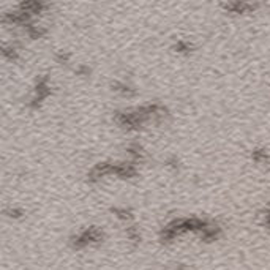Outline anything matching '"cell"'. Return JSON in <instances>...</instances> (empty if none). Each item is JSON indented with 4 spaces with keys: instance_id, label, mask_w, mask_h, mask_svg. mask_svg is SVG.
<instances>
[{
    "instance_id": "13",
    "label": "cell",
    "mask_w": 270,
    "mask_h": 270,
    "mask_svg": "<svg viewBox=\"0 0 270 270\" xmlns=\"http://www.w3.org/2000/svg\"><path fill=\"white\" fill-rule=\"evenodd\" d=\"M5 213L10 218H21L24 215V210L22 209H6Z\"/></svg>"
},
{
    "instance_id": "8",
    "label": "cell",
    "mask_w": 270,
    "mask_h": 270,
    "mask_svg": "<svg viewBox=\"0 0 270 270\" xmlns=\"http://www.w3.org/2000/svg\"><path fill=\"white\" fill-rule=\"evenodd\" d=\"M2 55L5 59H8V60H18L19 59V52H18V49L11 44V46H2Z\"/></svg>"
},
{
    "instance_id": "16",
    "label": "cell",
    "mask_w": 270,
    "mask_h": 270,
    "mask_svg": "<svg viewBox=\"0 0 270 270\" xmlns=\"http://www.w3.org/2000/svg\"><path fill=\"white\" fill-rule=\"evenodd\" d=\"M168 164L171 166V168H179V161L176 160V158H169V160H168Z\"/></svg>"
},
{
    "instance_id": "11",
    "label": "cell",
    "mask_w": 270,
    "mask_h": 270,
    "mask_svg": "<svg viewBox=\"0 0 270 270\" xmlns=\"http://www.w3.org/2000/svg\"><path fill=\"white\" fill-rule=\"evenodd\" d=\"M126 235L128 239L134 243H139L141 242V234H139V229L136 226H128L126 228Z\"/></svg>"
},
{
    "instance_id": "2",
    "label": "cell",
    "mask_w": 270,
    "mask_h": 270,
    "mask_svg": "<svg viewBox=\"0 0 270 270\" xmlns=\"http://www.w3.org/2000/svg\"><path fill=\"white\" fill-rule=\"evenodd\" d=\"M256 8V5H251L247 2H232V3H226L225 10L232 13V14H245V13H251Z\"/></svg>"
},
{
    "instance_id": "1",
    "label": "cell",
    "mask_w": 270,
    "mask_h": 270,
    "mask_svg": "<svg viewBox=\"0 0 270 270\" xmlns=\"http://www.w3.org/2000/svg\"><path fill=\"white\" fill-rule=\"evenodd\" d=\"M103 239H105V234H103L101 229L97 226H90L84 229L82 232H79L77 235H75L73 239H71V245H73V248L81 250L90 243H100L103 242Z\"/></svg>"
},
{
    "instance_id": "7",
    "label": "cell",
    "mask_w": 270,
    "mask_h": 270,
    "mask_svg": "<svg viewBox=\"0 0 270 270\" xmlns=\"http://www.w3.org/2000/svg\"><path fill=\"white\" fill-rule=\"evenodd\" d=\"M251 158H253V161L258 163V164H263L269 160V152L266 149H256V150H253V154H251Z\"/></svg>"
},
{
    "instance_id": "10",
    "label": "cell",
    "mask_w": 270,
    "mask_h": 270,
    "mask_svg": "<svg viewBox=\"0 0 270 270\" xmlns=\"http://www.w3.org/2000/svg\"><path fill=\"white\" fill-rule=\"evenodd\" d=\"M126 152H128L134 160H142V156H144V150L139 144H131L128 149H126Z\"/></svg>"
},
{
    "instance_id": "9",
    "label": "cell",
    "mask_w": 270,
    "mask_h": 270,
    "mask_svg": "<svg viewBox=\"0 0 270 270\" xmlns=\"http://www.w3.org/2000/svg\"><path fill=\"white\" fill-rule=\"evenodd\" d=\"M111 212L114 213V215L118 218V220H122V221H128L131 220V212L128 209H125V207H113L111 209Z\"/></svg>"
},
{
    "instance_id": "14",
    "label": "cell",
    "mask_w": 270,
    "mask_h": 270,
    "mask_svg": "<svg viewBox=\"0 0 270 270\" xmlns=\"http://www.w3.org/2000/svg\"><path fill=\"white\" fill-rule=\"evenodd\" d=\"M55 60H57L59 63H68V60H70V54L62 52V51L55 52Z\"/></svg>"
},
{
    "instance_id": "15",
    "label": "cell",
    "mask_w": 270,
    "mask_h": 270,
    "mask_svg": "<svg viewBox=\"0 0 270 270\" xmlns=\"http://www.w3.org/2000/svg\"><path fill=\"white\" fill-rule=\"evenodd\" d=\"M89 73H90V68H89V67H79V68H77V75L89 76Z\"/></svg>"
},
{
    "instance_id": "6",
    "label": "cell",
    "mask_w": 270,
    "mask_h": 270,
    "mask_svg": "<svg viewBox=\"0 0 270 270\" xmlns=\"http://www.w3.org/2000/svg\"><path fill=\"white\" fill-rule=\"evenodd\" d=\"M26 32L30 38H41L43 35H46V29L35 26V24H32V22L26 26Z\"/></svg>"
},
{
    "instance_id": "17",
    "label": "cell",
    "mask_w": 270,
    "mask_h": 270,
    "mask_svg": "<svg viewBox=\"0 0 270 270\" xmlns=\"http://www.w3.org/2000/svg\"><path fill=\"white\" fill-rule=\"evenodd\" d=\"M176 270H190V269H188V267H185V266H179Z\"/></svg>"
},
{
    "instance_id": "3",
    "label": "cell",
    "mask_w": 270,
    "mask_h": 270,
    "mask_svg": "<svg viewBox=\"0 0 270 270\" xmlns=\"http://www.w3.org/2000/svg\"><path fill=\"white\" fill-rule=\"evenodd\" d=\"M47 8V5L46 3H43V2H22L21 5H19V10H22V11H26V13H29V14H39V13H43L44 10Z\"/></svg>"
},
{
    "instance_id": "12",
    "label": "cell",
    "mask_w": 270,
    "mask_h": 270,
    "mask_svg": "<svg viewBox=\"0 0 270 270\" xmlns=\"http://www.w3.org/2000/svg\"><path fill=\"white\" fill-rule=\"evenodd\" d=\"M177 49V52H190L192 51V44L187 41H177V44L174 46Z\"/></svg>"
},
{
    "instance_id": "4",
    "label": "cell",
    "mask_w": 270,
    "mask_h": 270,
    "mask_svg": "<svg viewBox=\"0 0 270 270\" xmlns=\"http://www.w3.org/2000/svg\"><path fill=\"white\" fill-rule=\"evenodd\" d=\"M49 95H51V87L47 84V77L44 76L41 79H38V82L35 85V97L44 100L46 97H49Z\"/></svg>"
},
{
    "instance_id": "5",
    "label": "cell",
    "mask_w": 270,
    "mask_h": 270,
    "mask_svg": "<svg viewBox=\"0 0 270 270\" xmlns=\"http://www.w3.org/2000/svg\"><path fill=\"white\" fill-rule=\"evenodd\" d=\"M111 87H113V90L122 93L123 97H133L134 93H136V90L133 89V87H130L128 84L125 82H118V81H114L113 84H111Z\"/></svg>"
}]
</instances>
